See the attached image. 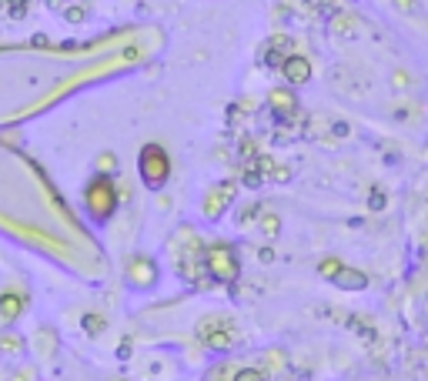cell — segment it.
Instances as JSON below:
<instances>
[{
    "mask_svg": "<svg viewBox=\"0 0 428 381\" xmlns=\"http://www.w3.org/2000/svg\"><path fill=\"white\" fill-rule=\"evenodd\" d=\"M117 204H121V194H117V184L110 181L107 174H97L91 184H87V191H84V208H87V217H91L94 224H107L114 211H117Z\"/></svg>",
    "mask_w": 428,
    "mask_h": 381,
    "instance_id": "cell-1",
    "label": "cell"
},
{
    "mask_svg": "<svg viewBox=\"0 0 428 381\" xmlns=\"http://www.w3.org/2000/svg\"><path fill=\"white\" fill-rule=\"evenodd\" d=\"M204 271L217 285H234L241 278V261H238L234 244H224V241L208 244L204 247Z\"/></svg>",
    "mask_w": 428,
    "mask_h": 381,
    "instance_id": "cell-2",
    "label": "cell"
},
{
    "mask_svg": "<svg viewBox=\"0 0 428 381\" xmlns=\"http://www.w3.org/2000/svg\"><path fill=\"white\" fill-rule=\"evenodd\" d=\"M138 174L148 191H161L171 178V157L161 144H144L138 154Z\"/></svg>",
    "mask_w": 428,
    "mask_h": 381,
    "instance_id": "cell-3",
    "label": "cell"
},
{
    "mask_svg": "<svg viewBox=\"0 0 428 381\" xmlns=\"http://www.w3.org/2000/svg\"><path fill=\"white\" fill-rule=\"evenodd\" d=\"M198 338H201V345H204V348L228 351V348H234L238 331H234V321H228L224 315H208V318L198 324Z\"/></svg>",
    "mask_w": 428,
    "mask_h": 381,
    "instance_id": "cell-4",
    "label": "cell"
},
{
    "mask_svg": "<svg viewBox=\"0 0 428 381\" xmlns=\"http://www.w3.org/2000/svg\"><path fill=\"white\" fill-rule=\"evenodd\" d=\"M238 194V184L234 181H224V184H214L211 191L201 198V214L208 217V221H221L224 214H228L231 201Z\"/></svg>",
    "mask_w": 428,
    "mask_h": 381,
    "instance_id": "cell-5",
    "label": "cell"
},
{
    "mask_svg": "<svg viewBox=\"0 0 428 381\" xmlns=\"http://www.w3.org/2000/svg\"><path fill=\"white\" fill-rule=\"evenodd\" d=\"M124 278L134 291H148L157 285V261L148 258V254H134L124 268Z\"/></svg>",
    "mask_w": 428,
    "mask_h": 381,
    "instance_id": "cell-6",
    "label": "cell"
},
{
    "mask_svg": "<svg viewBox=\"0 0 428 381\" xmlns=\"http://www.w3.org/2000/svg\"><path fill=\"white\" fill-rule=\"evenodd\" d=\"M281 77L288 80V87H301L311 80V61L305 54H288L285 64H281Z\"/></svg>",
    "mask_w": 428,
    "mask_h": 381,
    "instance_id": "cell-7",
    "label": "cell"
},
{
    "mask_svg": "<svg viewBox=\"0 0 428 381\" xmlns=\"http://www.w3.org/2000/svg\"><path fill=\"white\" fill-rule=\"evenodd\" d=\"M268 107H271L275 117L291 121V117L298 114V94L291 91V87H275V91L268 94Z\"/></svg>",
    "mask_w": 428,
    "mask_h": 381,
    "instance_id": "cell-8",
    "label": "cell"
},
{
    "mask_svg": "<svg viewBox=\"0 0 428 381\" xmlns=\"http://www.w3.org/2000/svg\"><path fill=\"white\" fill-rule=\"evenodd\" d=\"M331 285L341 291H365L368 288V275L365 271H358V268H345L341 264V271L331 278Z\"/></svg>",
    "mask_w": 428,
    "mask_h": 381,
    "instance_id": "cell-9",
    "label": "cell"
},
{
    "mask_svg": "<svg viewBox=\"0 0 428 381\" xmlns=\"http://www.w3.org/2000/svg\"><path fill=\"white\" fill-rule=\"evenodd\" d=\"M24 308H27V298L24 294H14V291H3L0 294V321H17L24 315Z\"/></svg>",
    "mask_w": 428,
    "mask_h": 381,
    "instance_id": "cell-10",
    "label": "cell"
},
{
    "mask_svg": "<svg viewBox=\"0 0 428 381\" xmlns=\"http://www.w3.org/2000/svg\"><path fill=\"white\" fill-rule=\"evenodd\" d=\"M331 31H335L338 37H355V34L362 31V20L355 14H335L331 17Z\"/></svg>",
    "mask_w": 428,
    "mask_h": 381,
    "instance_id": "cell-11",
    "label": "cell"
},
{
    "mask_svg": "<svg viewBox=\"0 0 428 381\" xmlns=\"http://www.w3.org/2000/svg\"><path fill=\"white\" fill-rule=\"evenodd\" d=\"M258 231L264 238H278V234H281V217H278L275 211H264L258 221Z\"/></svg>",
    "mask_w": 428,
    "mask_h": 381,
    "instance_id": "cell-12",
    "label": "cell"
},
{
    "mask_svg": "<svg viewBox=\"0 0 428 381\" xmlns=\"http://www.w3.org/2000/svg\"><path fill=\"white\" fill-rule=\"evenodd\" d=\"M80 324H84V331H87V335L91 338H97V335H104V328H107V318L104 315H84V321H80Z\"/></svg>",
    "mask_w": 428,
    "mask_h": 381,
    "instance_id": "cell-13",
    "label": "cell"
},
{
    "mask_svg": "<svg viewBox=\"0 0 428 381\" xmlns=\"http://www.w3.org/2000/svg\"><path fill=\"white\" fill-rule=\"evenodd\" d=\"M261 181H264V174H261V171H258V164L251 161V164H248V168H245V178H241V184H245L248 191H258V187H261Z\"/></svg>",
    "mask_w": 428,
    "mask_h": 381,
    "instance_id": "cell-14",
    "label": "cell"
},
{
    "mask_svg": "<svg viewBox=\"0 0 428 381\" xmlns=\"http://www.w3.org/2000/svg\"><path fill=\"white\" fill-rule=\"evenodd\" d=\"M231 381H268V371L264 368H238Z\"/></svg>",
    "mask_w": 428,
    "mask_h": 381,
    "instance_id": "cell-15",
    "label": "cell"
},
{
    "mask_svg": "<svg viewBox=\"0 0 428 381\" xmlns=\"http://www.w3.org/2000/svg\"><path fill=\"white\" fill-rule=\"evenodd\" d=\"M94 168L101 171V174H107V178H110V174L117 171V157H114V154H110V151L97 154V164H94Z\"/></svg>",
    "mask_w": 428,
    "mask_h": 381,
    "instance_id": "cell-16",
    "label": "cell"
},
{
    "mask_svg": "<svg viewBox=\"0 0 428 381\" xmlns=\"http://www.w3.org/2000/svg\"><path fill=\"white\" fill-rule=\"evenodd\" d=\"M338 271H341V261H338V258H321L318 261V275L321 278H328V281H331Z\"/></svg>",
    "mask_w": 428,
    "mask_h": 381,
    "instance_id": "cell-17",
    "label": "cell"
},
{
    "mask_svg": "<svg viewBox=\"0 0 428 381\" xmlns=\"http://www.w3.org/2000/svg\"><path fill=\"white\" fill-rule=\"evenodd\" d=\"M3 3H7V10H10L14 17H24V14H27V3H31V0H3Z\"/></svg>",
    "mask_w": 428,
    "mask_h": 381,
    "instance_id": "cell-18",
    "label": "cell"
},
{
    "mask_svg": "<svg viewBox=\"0 0 428 381\" xmlns=\"http://www.w3.org/2000/svg\"><path fill=\"white\" fill-rule=\"evenodd\" d=\"M285 365H288V361H285V351H268V368L281 371Z\"/></svg>",
    "mask_w": 428,
    "mask_h": 381,
    "instance_id": "cell-19",
    "label": "cell"
},
{
    "mask_svg": "<svg viewBox=\"0 0 428 381\" xmlns=\"http://www.w3.org/2000/svg\"><path fill=\"white\" fill-rule=\"evenodd\" d=\"M64 17H67V20H71V24H84V7H80V3H77V7H67V10H64Z\"/></svg>",
    "mask_w": 428,
    "mask_h": 381,
    "instance_id": "cell-20",
    "label": "cell"
},
{
    "mask_svg": "<svg viewBox=\"0 0 428 381\" xmlns=\"http://www.w3.org/2000/svg\"><path fill=\"white\" fill-rule=\"evenodd\" d=\"M385 204H388V201H385V194L375 187V191H371V198H368V208H371V211H382Z\"/></svg>",
    "mask_w": 428,
    "mask_h": 381,
    "instance_id": "cell-21",
    "label": "cell"
},
{
    "mask_svg": "<svg viewBox=\"0 0 428 381\" xmlns=\"http://www.w3.org/2000/svg\"><path fill=\"white\" fill-rule=\"evenodd\" d=\"M258 214V204H248L245 211H241V228H251V217Z\"/></svg>",
    "mask_w": 428,
    "mask_h": 381,
    "instance_id": "cell-22",
    "label": "cell"
},
{
    "mask_svg": "<svg viewBox=\"0 0 428 381\" xmlns=\"http://www.w3.org/2000/svg\"><path fill=\"white\" fill-rule=\"evenodd\" d=\"M258 261L261 264H271V261H275V247H271V244H264V247L258 251Z\"/></svg>",
    "mask_w": 428,
    "mask_h": 381,
    "instance_id": "cell-23",
    "label": "cell"
},
{
    "mask_svg": "<svg viewBox=\"0 0 428 381\" xmlns=\"http://www.w3.org/2000/svg\"><path fill=\"white\" fill-rule=\"evenodd\" d=\"M392 3H395L401 14H412V10H415V0H392Z\"/></svg>",
    "mask_w": 428,
    "mask_h": 381,
    "instance_id": "cell-24",
    "label": "cell"
},
{
    "mask_svg": "<svg viewBox=\"0 0 428 381\" xmlns=\"http://www.w3.org/2000/svg\"><path fill=\"white\" fill-rule=\"evenodd\" d=\"M408 84H412V77L405 71H395V87H408Z\"/></svg>",
    "mask_w": 428,
    "mask_h": 381,
    "instance_id": "cell-25",
    "label": "cell"
},
{
    "mask_svg": "<svg viewBox=\"0 0 428 381\" xmlns=\"http://www.w3.org/2000/svg\"><path fill=\"white\" fill-rule=\"evenodd\" d=\"M3 348H7V351H20V338H10V335H7V338H3Z\"/></svg>",
    "mask_w": 428,
    "mask_h": 381,
    "instance_id": "cell-26",
    "label": "cell"
}]
</instances>
